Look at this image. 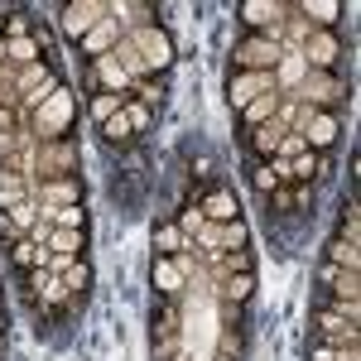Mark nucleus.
<instances>
[{"instance_id": "obj_19", "label": "nucleus", "mask_w": 361, "mask_h": 361, "mask_svg": "<svg viewBox=\"0 0 361 361\" xmlns=\"http://www.w3.org/2000/svg\"><path fill=\"white\" fill-rule=\"evenodd\" d=\"M25 197H34V178H25V173H15V169L0 164V212L20 207Z\"/></svg>"}, {"instance_id": "obj_6", "label": "nucleus", "mask_w": 361, "mask_h": 361, "mask_svg": "<svg viewBox=\"0 0 361 361\" xmlns=\"http://www.w3.org/2000/svg\"><path fill=\"white\" fill-rule=\"evenodd\" d=\"M63 173H78V135L63 140H34V183L44 178H63Z\"/></svg>"}, {"instance_id": "obj_16", "label": "nucleus", "mask_w": 361, "mask_h": 361, "mask_svg": "<svg viewBox=\"0 0 361 361\" xmlns=\"http://www.w3.org/2000/svg\"><path fill=\"white\" fill-rule=\"evenodd\" d=\"M197 207H202V217H207V222H236V217H241L236 193H231V188H222V183H217V188H207V193L197 197Z\"/></svg>"}, {"instance_id": "obj_14", "label": "nucleus", "mask_w": 361, "mask_h": 361, "mask_svg": "<svg viewBox=\"0 0 361 361\" xmlns=\"http://www.w3.org/2000/svg\"><path fill=\"white\" fill-rule=\"evenodd\" d=\"M279 140H284V130H279L275 121H265V126H255V130H241V145H246L250 164H270L279 149Z\"/></svg>"}, {"instance_id": "obj_7", "label": "nucleus", "mask_w": 361, "mask_h": 361, "mask_svg": "<svg viewBox=\"0 0 361 361\" xmlns=\"http://www.w3.org/2000/svg\"><path fill=\"white\" fill-rule=\"evenodd\" d=\"M106 15H111L106 0H68V5H58V34H63L68 44H82Z\"/></svg>"}, {"instance_id": "obj_20", "label": "nucleus", "mask_w": 361, "mask_h": 361, "mask_svg": "<svg viewBox=\"0 0 361 361\" xmlns=\"http://www.w3.org/2000/svg\"><path fill=\"white\" fill-rule=\"evenodd\" d=\"M106 10H111V20H116V25L126 20L130 29L154 25V15H159V10H154V5H145V0H106Z\"/></svg>"}, {"instance_id": "obj_41", "label": "nucleus", "mask_w": 361, "mask_h": 361, "mask_svg": "<svg viewBox=\"0 0 361 361\" xmlns=\"http://www.w3.org/2000/svg\"><path fill=\"white\" fill-rule=\"evenodd\" d=\"M15 130H25V111H10V106H0V135H15Z\"/></svg>"}, {"instance_id": "obj_9", "label": "nucleus", "mask_w": 361, "mask_h": 361, "mask_svg": "<svg viewBox=\"0 0 361 361\" xmlns=\"http://www.w3.org/2000/svg\"><path fill=\"white\" fill-rule=\"evenodd\" d=\"M236 20L246 34H270L279 44V29L289 20V0H241L236 5Z\"/></svg>"}, {"instance_id": "obj_42", "label": "nucleus", "mask_w": 361, "mask_h": 361, "mask_svg": "<svg viewBox=\"0 0 361 361\" xmlns=\"http://www.w3.org/2000/svg\"><path fill=\"white\" fill-rule=\"evenodd\" d=\"M15 149H20V130H15V135H0V164H10Z\"/></svg>"}, {"instance_id": "obj_24", "label": "nucleus", "mask_w": 361, "mask_h": 361, "mask_svg": "<svg viewBox=\"0 0 361 361\" xmlns=\"http://www.w3.org/2000/svg\"><path fill=\"white\" fill-rule=\"evenodd\" d=\"M39 58H49V49L39 44V34H25V39H10V58H5V68H29V63H39Z\"/></svg>"}, {"instance_id": "obj_43", "label": "nucleus", "mask_w": 361, "mask_h": 361, "mask_svg": "<svg viewBox=\"0 0 361 361\" xmlns=\"http://www.w3.org/2000/svg\"><path fill=\"white\" fill-rule=\"evenodd\" d=\"M5 58H10V39H0V63H5Z\"/></svg>"}, {"instance_id": "obj_8", "label": "nucleus", "mask_w": 361, "mask_h": 361, "mask_svg": "<svg viewBox=\"0 0 361 361\" xmlns=\"http://www.w3.org/2000/svg\"><path fill=\"white\" fill-rule=\"evenodd\" d=\"M294 130L304 135V145L313 149V154H333V145L342 140V116H337V111H313V106H299Z\"/></svg>"}, {"instance_id": "obj_1", "label": "nucleus", "mask_w": 361, "mask_h": 361, "mask_svg": "<svg viewBox=\"0 0 361 361\" xmlns=\"http://www.w3.org/2000/svg\"><path fill=\"white\" fill-rule=\"evenodd\" d=\"M294 97H299L304 106H313V111H342V106L352 102V87H347L342 73H313V68H308L304 82L294 87Z\"/></svg>"}, {"instance_id": "obj_40", "label": "nucleus", "mask_w": 361, "mask_h": 361, "mask_svg": "<svg viewBox=\"0 0 361 361\" xmlns=\"http://www.w3.org/2000/svg\"><path fill=\"white\" fill-rule=\"evenodd\" d=\"M308 145H304V135L299 130H284V140H279V149H275V159H299Z\"/></svg>"}, {"instance_id": "obj_29", "label": "nucleus", "mask_w": 361, "mask_h": 361, "mask_svg": "<svg viewBox=\"0 0 361 361\" xmlns=\"http://www.w3.org/2000/svg\"><path fill=\"white\" fill-rule=\"evenodd\" d=\"M304 361H361V347H328L304 337Z\"/></svg>"}, {"instance_id": "obj_31", "label": "nucleus", "mask_w": 361, "mask_h": 361, "mask_svg": "<svg viewBox=\"0 0 361 361\" xmlns=\"http://www.w3.org/2000/svg\"><path fill=\"white\" fill-rule=\"evenodd\" d=\"M121 116L130 121V130H135V140L154 130V111H149V106H145L140 97H126V106H121Z\"/></svg>"}, {"instance_id": "obj_32", "label": "nucleus", "mask_w": 361, "mask_h": 361, "mask_svg": "<svg viewBox=\"0 0 361 361\" xmlns=\"http://www.w3.org/2000/svg\"><path fill=\"white\" fill-rule=\"evenodd\" d=\"M5 217H10V226H15L20 236H34V226H39V197H25V202L10 207Z\"/></svg>"}, {"instance_id": "obj_28", "label": "nucleus", "mask_w": 361, "mask_h": 361, "mask_svg": "<svg viewBox=\"0 0 361 361\" xmlns=\"http://www.w3.org/2000/svg\"><path fill=\"white\" fill-rule=\"evenodd\" d=\"M304 73H308L304 58H299V54H284L275 63V87H279V92H294V87L304 82Z\"/></svg>"}, {"instance_id": "obj_3", "label": "nucleus", "mask_w": 361, "mask_h": 361, "mask_svg": "<svg viewBox=\"0 0 361 361\" xmlns=\"http://www.w3.org/2000/svg\"><path fill=\"white\" fill-rule=\"evenodd\" d=\"M29 130H34V140H39V145H44V140L73 135V92H68V82L58 87V92L34 116H29Z\"/></svg>"}, {"instance_id": "obj_30", "label": "nucleus", "mask_w": 361, "mask_h": 361, "mask_svg": "<svg viewBox=\"0 0 361 361\" xmlns=\"http://www.w3.org/2000/svg\"><path fill=\"white\" fill-rule=\"evenodd\" d=\"M63 284H68V294H78V299H87V294H92V260H87V255H78V260L68 265V275H63Z\"/></svg>"}, {"instance_id": "obj_34", "label": "nucleus", "mask_w": 361, "mask_h": 361, "mask_svg": "<svg viewBox=\"0 0 361 361\" xmlns=\"http://www.w3.org/2000/svg\"><path fill=\"white\" fill-rule=\"evenodd\" d=\"M173 222H178V231H183V236H188V241H193L197 231H202V226H207V217H202V207H197V197H188V202H183V207H178V217H173Z\"/></svg>"}, {"instance_id": "obj_23", "label": "nucleus", "mask_w": 361, "mask_h": 361, "mask_svg": "<svg viewBox=\"0 0 361 361\" xmlns=\"http://www.w3.org/2000/svg\"><path fill=\"white\" fill-rule=\"evenodd\" d=\"M275 106H279V92H265V97H255V102H246V106L236 111V121H241V130H255V126L275 121Z\"/></svg>"}, {"instance_id": "obj_35", "label": "nucleus", "mask_w": 361, "mask_h": 361, "mask_svg": "<svg viewBox=\"0 0 361 361\" xmlns=\"http://www.w3.org/2000/svg\"><path fill=\"white\" fill-rule=\"evenodd\" d=\"M299 106H304V102H299L294 92H279V106H275V126H279V130H294V121H299Z\"/></svg>"}, {"instance_id": "obj_4", "label": "nucleus", "mask_w": 361, "mask_h": 361, "mask_svg": "<svg viewBox=\"0 0 361 361\" xmlns=\"http://www.w3.org/2000/svg\"><path fill=\"white\" fill-rule=\"evenodd\" d=\"M130 34V44L140 49V58H145V68H149V78H169V68H173V34H169L159 20L145 29H126Z\"/></svg>"}, {"instance_id": "obj_5", "label": "nucleus", "mask_w": 361, "mask_h": 361, "mask_svg": "<svg viewBox=\"0 0 361 361\" xmlns=\"http://www.w3.org/2000/svg\"><path fill=\"white\" fill-rule=\"evenodd\" d=\"M279 44L270 34H241L236 44H231V68L226 73H275L279 63Z\"/></svg>"}, {"instance_id": "obj_11", "label": "nucleus", "mask_w": 361, "mask_h": 361, "mask_svg": "<svg viewBox=\"0 0 361 361\" xmlns=\"http://www.w3.org/2000/svg\"><path fill=\"white\" fill-rule=\"evenodd\" d=\"M265 92H279L275 73H226V106L231 111H241L246 102L265 97Z\"/></svg>"}, {"instance_id": "obj_45", "label": "nucleus", "mask_w": 361, "mask_h": 361, "mask_svg": "<svg viewBox=\"0 0 361 361\" xmlns=\"http://www.w3.org/2000/svg\"><path fill=\"white\" fill-rule=\"evenodd\" d=\"M5 15H10V10H0V39H5Z\"/></svg>"}, {"instance_id": "obj_44", "label": "nucleus", "mask_w": 361, "mask_h": 361, "mask_svg": "<svg viewBox=\"0 0 361 361\" xmlns=\"http://www.w3.org/2000/svg\"><path fill=\"white\" fill-rule=\"evenodd\" d=\"M5 82H10V68H5V63H0V87H5Z\"/></svg>"}, {"instance_id": "obj_17", "label": "nucleus", "mask_w": 361, "mask_h": 361, "mask_svg": "<svg viewBox=\"0 0 361 361\" xmlns=\"http://www.w3.org/2000/svg\"><path fill=\"white\" fill-rule=\"evenodd\" d=\"M121 34H126V29H121V25L111 20V15H106V20H102V25L92 29V34H87L82 44H78V54H82V63H92V58H102V54H111Z\"/></svg>"}, {"instance_id": "obj_21", "label": "nucleus", "mask_w": 361, "mask_h": 361, "mask_svg": "<svg viewBox=\"0 0 361 361\" xmlns=\"http://www.w3.org/2000/svg\"><path fill=\"white\" fill-rule=\"evenodd\" d=\"M294 15H304L308 29H337L342 5H333V0H294Z\"/></svg>"}, {"instance_id": "obj_13", "label": "nucleus", "mask_w": 361, "mask_h": 361, "mask_svg": "<svg viewBox=\"0 0 361 361\" xmlns=\"http://www.w3.org/2000/svg\"><path fill=\"white\" fill-rule=\"evenodd\" d=\"M149 289H154V299H183L188 279L173 265V255H149Z\"/></svg>"}, {"instance_id": "obj_38", "label": "nucleus", "mask_w": 361, "mask_h": 361, "mask_svg": "<svg viewBox=\"0 0 361 361\" xmlns=\"http://www.w3.org/2000/svg\"><path fill=\"white\" fill-rule=\"evenodd\" d=\"M250 183H255V193H260V197H270L279 188V178H275V169H270V164H250Z\"/></svg>"}, {"instance_id": "obj_33", "label": "nucleus", "mask_w": 361, "mask_h": 361, "mask_svg": "<svg viewBox=\"0 0 361 361\" xmlns=\"http://www.w3.org/2000/svg\"><path fill=\"white\" fill-rule=\"evenodd\" d=\"M49 250H63V255H82L87 250V231H49V241H44Z\"/></svg>"}, {"instance_id": "obj_12", "label": "nucleus", "mask_w": 361, "mask_h": 361, "mask_svg": "<svg viewBox=\"0 0 361 361\" xmlns=\"http://www.w3.org/2000/svg\"><path fill=\"white\" fill-rule=\"evenodd\" d=\"M34 197L49 202V207H73V202H82V197H87V183H82V173L44 178V183H34Z\"/></svg>"}, {"instance_id": "obj_10", "label": "nucleus", "mask_w": 361, "mask_h": 361, "mask_svg": "<svg viewBox=\"0 0 361 361\" xmlns=\"http://www.w3.org/2000/svg\"><path fill=\"white\" fill-rule=\"evenodd\" d=\"M342 39H337V29H313L304 39V68H313V73H337L342 68Z\"/></svg>"}, {"instance_id": "obj_18", "label": "nucleus", "mask_w": 361, "mask_h": 361, "mask_svg": "<svg viewBox=\"0 0 361 361\" xmlns=\"http://www.w3.org/2000/svg\"><path fill=\"white\" fill-rule=\"evenodd\" d=\"M212 294L222 299V304H241L246 308L250 299H255V270H246V275H226L212 284Z\"/></svg>"}, {"instance_id": "obj_2", "label": "nucleus", "mask_w": 361, "mask_h": 361, "mask_svg": "<svg viewBox=\"0 0 361 361\" xmlns=\"http://www.w3.org/2000/svg\"><path fill=\"white\" fill-rule=\"evenodd\" d=\"M308 342L361 347V318L342 313V308H308Z\"/></svg>"}, {"instance_id": "obj_27", "label": "nucleus", "mask_w": 361, "mask_h": 361, "mask_svg": "<svg viewBox=\"0 0 361 361\" xmlns=\"http://www.w3.org/2000/svg\"><path fill=\"white\" fill-rule=\"evenodd\" d=\"M323 260H333V265H342V270H357V275H361V241L333 236V241H328V255H323Z\"/></svg>"}, {"instance_id": "obj_22", "label": "nucleus", "mask_w": 361, "mask_h": 361, "mask_svg": "<svg viewBox=\"0 0 361 361\" xmlns=\"http://www.w3.org/2000/svg\"><path fill=\"white\" fill-rule=\"evenodd\" d=\"M126 97H135V92H92V97H87V116H92V126H106L111 116H121Z\"/></svg>"}, {"instance_id": "obj_37", "label": "nucleus", "mask_w": 361, "mask_h": 361, "mask_svg": "<svg viewBox=\"0 0 361 361\" xmlns=\"http://www.w3.org/2000/svg\"><path fill=\"white\" fill-rule=\"evenodd\" d=\"M265 212H275V217H294V188H289V183H279L275 193L265 197Z\"/></svg>"}, {"instance_id": "obj_36", "label": "nucleus", "mask_w": 361, "mask_h": 361, "mask_svg": "<svg viewBox=\"0 0 361 361\" xmlns=\"http://www.w3.org/2000/svg\"><path fill=\"white\" fill-rule=\"evenodd\" d=\"M250 246V226L246 217H236V222H222V250H241Z\"/></svg>"}, {"instance_id": "obj_25", "label": "nucleus", "mask_w": 361, "mask_h": 361, "mask_svg": "<svg viewBox=\"0 0 361 361\" xmlns=\"http://www.w3.org/2000/svg\"><path fill=\"white\" fill-rule=\"evenodd\" d=\"M193 241L178 231V222L173 217H164V222H154V255H178V250H188Z\"/></svg>"}, {"instance_id": "obj_46", "label": "nucleus", "mask_w": 361, "mask_h": 361, "mask_svg": "<svg viewBox=\"0 0 361 361\" xmlns=\"http://www.w3.org/2000/svg\"><path fill=\"white\" fill-rule=\"evenodd\" d=\"M173 361H193V357H188V352H178V357H173Z\"/></svg>"}, {"instance_id": "obj_26", "label": "nucleus", "mask_w": 361, "mask_h": 361, "mask_svg": "<svg viewBox=\"0 0 361 361\" xmlns=\"http://www.w3.org/2000/svg\"><path fill=\"white\" fill-rule=\"evenodd\" d=\"M97 135H102V145L116 149V154H126V149L135 145V130H130V121H126V116H111L106 126H97Z\"/></svg>"}, {"instance_id": "obj_15", "label": "nucleus", "mask_w": 361, "mask_h": 361, "mask_svg": "<svg viewBox=\"0 0 361 361\" xmlns=\"http://www.w3.org/2000/svg\"><path fill=\"white\" fill-rule=\"evenodd\" d=\"M5 260H10V270H15V275L49 270V246H39L34 236H25V241H15V246H5Z\"/></svg>"}, {"instance_id": "obj_39", "label": "nucleus", "mask_w": 361, "mask_h": 361, "mask_svg": "<svg viewBox=\"0 0 361 361\" xmlns=\"http://www.w3.org/2000/svg\"><path fill=\"white\" fill-rule=\"evenodd\" d=\"M25 34H34L29 10H10V15H5V39H25Z\"/></svg>"}]
</instances>
